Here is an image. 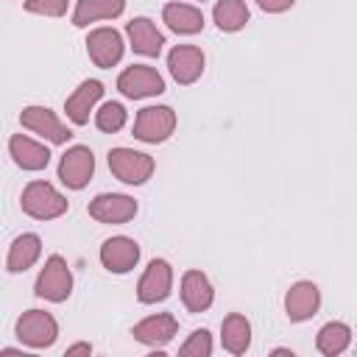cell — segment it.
<instances>
[{
    "label": "cell",
    "mask_w": 357,
    "mask_h": 357,
    "mask_svg": "<svg viewBox=\"0 0 357 357\" xmlns=\"http://www.w3.org/2000/svg\"><path fill=\"white\" fill-rule=\"evenodd\" d=\"M20 206L33 220H53V218H61L70 204L50 181L33 178L31 184H25V190L20 195Z\"/></svg>",
    "instance_id": "6da1fadb"
},
{
    "label": "cell",
    "mask_w": 357,
    "mask_h": 357,
    "mask_svg": "<svg viewBox=\"0 0 357 357\" xmlns=\"http://www.w3.org/2000/svg\"><path fill=\"white\" fill-rule=\"evenodd\" d=\"M33 293L39 298H45V301H53V304H61V301L70 298V293H73V273H70L64 257L53 254V257L45 259V268L36 276Z\"/></svg>",
    "instance_id": "7a4b0ae2"
},
{
    "label": "cell",
    "mask_w": 357,
    "mask_h": 357,
    "mask_svg": "<svg viewBox=\"0 0 357 357\" xmlns=\"http://www.w3.org/2000/svg\"><path fill=\"white\" fill-rule=\"evenodd\" d=\"M14 332L28 349H50L59 337V321L45 310H28L17 318Z\"/></svg>",
    "instance_id": "3957f363"
},
{
    "label": "cell",
    "mask_w": 357,
    "mask_h": 357,
    "mask_svg": "<svg viewBox=\"0 0 357 357\" xmlns=\"http://www.w3.org/2000/svg\"><path fill=\"white\" fill-rule=\"evenodd\" d=\"M109 170L114 173V178H120L123 184H145L153 176V156L134 151V148H112L109 151Z\"/></svg>",
    "instance_id": "277c9868"
},
{
    "label": "cell",
    "mask_w": 357,
    "mask_h": 357,
    "mask_svg": "<svg viewBox=\"0 0 357 357\" xmlns=\"http://www.w3.org/2000/svg\"><path fill=\"white\" fill-rule=\"evenodd\" d=\"M173 131H176V112L170 106H145L134 117V137L139 142L156 145L170 139Z\"/></svg>",
    "instance_id": "5b68a950"
},
{
    "label": "cell",
    "mask_w": 357,
    "mask_h": 357,
    "mask_svg": "<svg viewBox=\"0 0 357 357\" xmlns=\"http://www.w3.org/2000/svg\"><path fill=\"white\" fill-rule=\"evenodd\" d=\"M117 89L128 100H142L165 92V78L151 64H131L117 75Z\"/></svg>",
    "instance_id": "8992f818"
},
{
    "label": "cell",
    "mask_w": 357,
    "mask_h": 357,
    "mask_svg": "<svg viewBox=\"0 0 357 357\" xmlns=\"http://www.w3.org/2000/svg\"><path fill=\"white\" fill-rule=\"evenodd\" d=\"M20 123L31 134H39L42 139H47L53 145H64L73 137V131L67 128V123H61L59 114L53 109H47V106H25L20 112Z\"/></svg>",
    "instance_id": "52a82bcc"
},
{
    "label": "cell",
    "mask_w": 357,
    "mask_h": 357,
    "mask_svg": "<svg viewBox=\"0 0 357 357\" xmlns=\"http://www.w3.org/2000/svg\"><path fill=\"white\" fill-rule=\"evenodd\" d=\"M86 212H89V218H95L98 223L120 226V223L134 220V215H137V201H134L131 195H123V192H100V195H95V198L86 204Z\"/></svg>",
    "instance_id": "ba28073f"
},
{
    "label": "cell",
    "mask_w": 357,
    "mask_h": 357,
    "mask_svg": "<svg viewBox=\"0 0 357 357\" xmlns=\"http://www.w3.org/2000/svg\"><path fill=\"white\" fill-rule=\"evenodd\" d=\"M95 173V153L86 145H73L59 159V178L70 190H84Z\"/></svg>",
    "instance_id": "9c48e42d"
},
{
    "label": "cell",
    "mask_w": 357,
    "mask_h": 357,
    "mask_svg": "<svg viewBox=\"0 0 357 357\" xmlns=\"http://www.w3.org/2000/svg\"><path fill=\"white\" fill-rule=\"evenodd\" d=\"M173 290V268L167 259H151L137 282V298L142 304H159Z\"/></svg>",
    "instance_id": "30bf717a"
},
{
    "label": "cell",
    "mask_w": 357,
    "mask_h": 357,
    "mask_svg": "<svg viewBox=\"0 0 357 357\" xmlns=\"http://www.w3.org/2000/svg\"><path fill=\"white\" fill-rule=\"evenodd\" d=\"M137 262H139V245H137V240H131L126 234H117V237L103 240V245H100V265L109 273H128V271L137 268Z\"/></svg>",
    "instance_id": "8fae6325"
},
{
    "label": "cell",
    "mask_w": 357,
    "mask_h": 357,
    "mask_svg": "<svg viewBox=\"0 0 357 357\" xmlns=\"http://www.w3.org/2000/svg\"><path fill=\"white\" fill-rule=\"evenodd\" d=\"M123 50H126L123 36L114 28H95L86 36V53L95 61V67H103V70L114 67L123 59Z\"/></svg>",
    "instance_id": "7c38bea8"
},
{
    "label": "cell",
    "mask_w": 357,
    "mask_h": 357,
    "mask_svg": "<svg viewBox=\"0 0 357 357\" xmlns=\"http://www.w3.org/2000/svg\"><path fill=\"white\" fill-rule=\"evenodd\" d=\"M204 50L195 47V45H176L170 53H167V70L173 75L176 84H195L204 73Z\"/></svg>",
    "instance_id": "4fadbf2b"
},
{
    "label": "cell",
    "mask_w": 357,
    "mask_h": 357,
    "mask_svg": "<svg viewBox=\"0 0 357 357\" xmlns=\"http://www.w3.org/2000/svg\"><path fill=\"white\" fill-rule=\"evenodd\" d=\"M318 307H321V290H318L315 282L301 279V282L290 284V290L284 296V312H287L290 321H296V324L307 321L318 312Z\"/></svg>",
    "instance_id": "5bb4252c"
},
{
    "label": "cell",
    "mask_w": 357,
    "mask_h": 357,
    "mask_svg": "<svg viewBox=\"0 0 357 357\" xmlns=\"http://www.w3.org/2000/svg\"><path fill=\"white\" fill-rule=\"evenodd\" d=\"M176 332H178V321H176V315H170V312L148 315V318H142L139 324H134V329H131V335H134L139 343L153 346V349H162L165 343H170Z\"/></svg>",
    "instance_id": "9a60e30c"
},
{
    "label": "cell",
    "mask_w": 357,
    "mask_h": 357,
    "mask_svg": "<svg viewBox=\"0 0 357 357\" xmlns=\"http://www.w3.org/2000/svg\"><path fill=\"white\" fill-rule=\"evenodd\" d=\"M100 95H103V84H100L98 78L81 81V84L73 89V95L64 100L67 117H70L75 126H86V123H89V112L95 109V103L100 100Z\"/></svg>",
    "instance_id": "2e32d148"
},
{
    "label": "cell",
    "mask_w": 357,
    "mask_h": 357,
    "mask_svg": "<svg viewBox=\"0 0 357 357\" xmlns=\"http://www.w3.org/2000/svg\"><path fill=\"white\" fill-rule=\"evenodd\" d=\"M126 33H128V42H131L134 53H139V56L156 59L162 53V47H165V33L148 17H134L126 25Z\"/></svg>",
    "instance_id": "e0dca14e"
},
{
    "label": "cell",
    "mask_w": 357,
    "mask_h": 357,
    "mask_svg": "<svg viewBox=\"0 0 357 357\" xmlns=\"http://www.w3.org/2000/svg\"><path fill=\"white\" fill-rule=\"evenodd\" d=\"M212 301H215V290H212L209 276L201 271H187L181 276V304L198 315V312H206Z\"/></svg>",
    "instance_id": "ac0fdd59"
},
{
    "label": "cell",
    "mask_w": 357,
    "mask_h": 357,
    "mask_svg": "<svg viewBox=\"0 0 357 357\" xmlns=\"http://www.w3.org/2000/svg\"><path fill=\"white\" fill-rule=\"evenodd\" d=\"M8 153H11V159H14L17 167L31 170V173L45 170L47 162H50V151L42 142H36V139H31L25 134H14L8 139Z\"/></svg>",
    "instance_id": "d6986e66"
},
{
    "label": "cell",
    "mask_w": 357,
    "mask_h": 357,
    "mask_svg": "<svg viewBox=\"0 0 357 357\" xmlns=\"http://www.w3.org/2000/svg\"><path fill=\"white\" fill-rule=\"evenodd\" d=\"M162 20L167 22V28L173 33H181V36H192V33L204 31V11L198 6H190V3H178V0L165 3Z\"/></svg>",
    "instance_id": "ffe728a7"
},
{
    "label": "cell",
    "mask_w": 357,
    "mask_h": 357,
    "mask_svg": "<svg viewBox=\"0 0 357 357\" xmlns=\"http://www.w3.org/2000/svg\"><path fill=\"white\" fill-rule=\"evenodd\" d=\"M42 254V237L33 231H22L20 237H14V243L8 245V257H6V268L11 273H22L28 271Z\"/></svg>",
    "instance_id": "44dd1931"
},
{
    "label": "cell",
    "mask_w": 357,
    "mask_h": 357,
    "mask_svg": "<svg viewBox=\"0 0 357 357\" xmlns=\"http://www.w3.org/2000/svg\"><path fill=\"white\" fill-rule=\"evenodd\" d=\"M126 11V0H78L73 11V25L86 28L89 22L100 20H114Z\"/></svg>",
    "instance_id": "7402d4cb"
},
{
    "label": "cell",
    "mask_w": 357,
    "mask_h": 357,
    "mask_svg": "<svg viewBox=\"0 0 357 357\" xmlns=\"http://www.w3.org/2000/svg\"><path fill=\"white\" fill-rule=\"evenodd\" d=\"M220 343L229 354H245L251 346V324L240 312H229L220 324Z\"/></svg>",
    "instance_id": "603a6c76"
},
{
    "label": "cell",
    "mask_w": 357,
    "mask_h": 357,
    "mask_svg": "<svg viewBox=\"0 0 357 357\" xmlns=\"http://www.w3.org/2000/svg\"><path fill=\"white\" fill-rule=\"evenodd\" d=\"M212 20L223 33H237L251 20V11H248L245 0H218L212 8Z\"/></svg>",
    "instance_id": "cb8c5ba5"
},
{
    "label": "cell",
    "mask_w": 357,
    "mask_h": 357,
    "mask_svg": "<svg viewBox=\"0 0 357 357\" xmlns=\"http://www.w3.org/2000/svg\"><path fill=\"white\" fill-rule=\"evenodd\" d=\"M349 343H351V329H349V324H343V321H329V324H324V326L318 329V337H315V346H318V351H321L324 357H337V354H343V351L349 349Z\"/></svg>",
    "instance_id": "d4e9b609"
},
{
    "label": "cell",
    "mask_w": 357,
    "mask_h": 357,
    "mask_svg": "<svg viewBox=\"0 0 357 357\" xmlns=\"http://www.w3.org/2000/svg\"><path fill=\"white\" fill-rule=\"evenodd\" d=\"M126 120H128V112H126V106L117 103V100H106V103L95 112V126H98L100 131H106V134H117V131L126 126Z\"/></svg>",
    "instance_id": "484cf974"
},
{
    "label": "cell",
    "mask_w": 357,
    "mask_h": 357,
    "mask_svg": "<svg viewBox=\"0 0 357 357\" xmlns=\"http://www.w3.org/2000/svg\"><path fill=\"white\" fill-rule=\"evenodd\" d=\"M181 357H209L212 354V335L206 329H195L181 346H178Z\"/></svg>",
    "instance_id": "4316f807"
},
{
    "label": "cell",
    "mask_w": 357,
    "mask_h": 357,
    "mask_svg": "<svg viewBox=\"0 0 357 357\" xmlns=\"http://www.w3.org/2000/svg\"><path fill=\"white\" fill-rule=\"evenodd\" d=\"M67 6L70 0H25V11L39 17H64Z\"/></svg>",
    "instance_id": "83f0119b"
},
{
    "label": "cell",
    "mask_w": 357,
    "mask_h": 357,
    "mask_svg": "<svg viewBox=\"0 0 357 357\" xmlns=\"http://www.w3.org/2000/svg\"><path fill=\"white\" fill-rule=\"evenodd\" d=\"M262 11H268V14H282V11H287L296 0H254Z\"/></svg>",
    "instance_id": "f1b7e54d"
},
{
    "label": "cell",
    "mask_w": 357,
    "mask_h": 357,
    "mask_svg": "<svg viewBox=\"0 0 357 357\" xmlns=\"http://www.w3.org/2000/svg\"><path fill=\"white\" fill-rule=\"evenodd\" d=\"M73 354H92V346L89 343H73V346H67V357H73Z\"/></svg>",
    "instance_id": "f546056e"
},
{
    "label": "cell",
    "mask_w": 357,
    "mask_h": 357,
    "mask_svg": "<svg viewBox=\"0 0 357 357\" xmlns=\"http://www.w3.org/2000/svg\"><path fill=\"white\" fill-rule=\"evenodd\" d=\"M276 357H293V349H273Z\"/></svg>",
    "instance_id": "4dcf8cb0"
},
{
    "label": "cell",
    "mask_w": 357,
    "mask_h": 357,
    "mask_svg": "<svg viewBox=\"0 0 357 357\" xmlns=\"http://www.w3.org/2000/svg\"><path fill=\"white\" fill-rule=\"evenodd\" d=\"M201 3H204V0H201Z\"/></svg>",
    "instance_id": "1f68e13d"
}]
</instances>
